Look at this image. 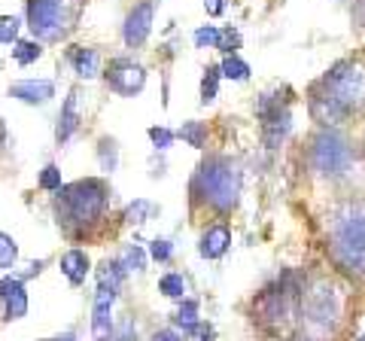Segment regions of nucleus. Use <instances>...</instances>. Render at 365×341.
I'll list each match as a JSON object with an SVG mask.
<instances>
[{"instance_id": "obj_19", "label": "nucleus", "mask_w": 365, "mask_h": 341, "mask_svg": "<svg viewBox=\"0 0 365 341\" xmlns=\"http://www.w3.org/2000/svg\"><path fill=\"white\" fill-rule=\"evenodd\" d=\"M158 292L168 299H186V278L182 275H165L158 280Z\"/></svg>"}, {"instance_id": "obj_27", "label": "nucleus", "mask_w": 365, "mask_h": 341, "mask_svg": "<svg viewBox=\"0 0 365 341\" xmlns=\"http://www.w3.org/2000/svg\"><path fill=\"white\" fill-rule=\"evenodd\" d=\"M40 186L49 189V192H58L61 189V170L55 168V165H46L43 174H40Z\"/></svg>"}, {"instance_id": "obj_14", "label": "nucleus", "mask_w": 365, "mask_h": 341, "mask_svg": "<svg viewBox=\"0 0 365 341\" xmlns=\"http://www.w3.org/2000/svg\"><path fill=\"white\" fill-rule=\"evenodd\" d=\"M292 122H289V110L280 107L268 113V116H262V138H265V146L268 150H274V146H280V141L289 134Z\"/></svg>"}, {"instance_id": "obj_2", "label": "nucleus", "mask_w": 365, "mask_h": 341, "mask_svg": "<svg viewBox=\"0 0 365 341\" xmlns=\"http://www.w3.org/2000/svg\"><path fill=\"white\" fill-rule=\"evenodd\" d=\"M332 263L353 278H365V201H344L329 220Z\"/></svg>"}, {"instance_id": "obj_5", "label": "nucleus", "mask_w": 365, "mask_h": 341, "mask_svg": "<svg viewBox=\"0 0 365 341\" xmlns=\"http://www.w3.org/2000/svg\"><path fill=\"white\" fill-rule=\"evenodd\" d=\"M61 210H64V223H76V225H91L98 223V217L104 213L107 204V186L101 180H79L73 186H61Z\"/></svg>"}, {"instance_id": "obj_23", "label": "nucleus", "mask_w": 365, "mask_h": 341, "mask_svg": "<svg viewBox=\"0 0 365 341\" xmlns=\"http://www.w3.org/2000/svg\"><path fill=\"white\" fill-rule=\"evenodd\" d=\"M220 67H207V73H204L201 79V101L204 104H210V101H216V95H220Z\"/></svg>"}, {"instance_id": "obj_9", "label": "nucleus", "mask_w": 365, "mask_h": 341, "mask_svg": "<svg viewBox=\"0 0 365 341\" xmlns=\"http://www.w3.org/2000/svg\"><path fill=\"white\" fill-rule=\"evenodd\" d=\"M113 302H116V290L98 287L95 292V317H91V338L95 341H110L113 338Z\"/></svg>"}, {"instance_id": "obj_29", "label": "nucleus", "mask_w": 365, "mask_h": 341, "mask_svg": "<svg viewBox=\"0 0 365 341\" xmlns=\"http://www.w3.org/2000/svg\"><path fill=\"white\" fill-rule=\"evenodd\" d=\"M19 34V19L16 16H0V43H13Z\"/></svg>"}, {"instance_id": "obj_3", "label": "nucleus", "mask_w": 365, "mask_h": 341, "mask_svg": "<svg viewBox=\"0 0 365 341\" xmlns=\"http://www.w3.org/2000/svg\"><path fill=\"white\" fill-rule=\"evenodd\" d=\"M192 195L210 204L213 210H232L237 204V195H241V170L225 156L207 158L192 180Z\"/></svg>"}, {"instance_id": "obj_26", "label": "nucleus", "mask_w": 365, "mask_h": 341, "mask_svg": "<svg viewBox=\"0 0 365 341\" xmlns=\"http://www.w3.org/2000/svg\"><path fill=\"white\" fill-rule=\"evenodd\" d=\"M150 213H153V204L150 201H134L131 204V208L128 210H125V220H128V223H137V225H140V223H146V217H150Z\"/></svg>"}, {"instance_id": "obj_31", "label": "nucleus", "mask_w": 365, "mask_h": 341, "mask_svg": "<svg viewBox=\"0 0 365 341\" xmlns=\"http://www.w3.org/2000/svg\"><path fill=\"white\" fill-rule=\"evenodd\" d=\"M216 40H220V31H216L213 25L198 28V31H195V43H198V49H207V46H213V49H216Z\"/></svg>"}, {"instance_id": "obj_24", "label": "nucleus", "mask_w": 365, "mask_h": 341, "mask_svg": "<svg viewBox=\"0 0 365 341\" xmlns=\"http://www.w3.org/2000/svg\"><path fill=\"white\" fill-rule=\"evenodd\" d=\"M143 265H146V256H143L140 247H128L122 253V259H119L122 275H128V271H143Z\"/></svg>"}, {"instance_id": "obj_32", "label": "nucleus", "mask_w": 365, "mask_h": 341, "mask_svg": "<svg viewBox=\"0 0 365 341\" xmlns=\"http://www.w3.org/2000/svg\"><path fill=\"white\" fill-rule=\"evenodd\" d=\"M174 138H177L174 131H168V128H158V125H155V128H150V141L158 146V150H168V146L174 143Z\"/></svg>"}, {"instance_id": "obj_22", "label": "nucleus", "mask_w": 365, "mask_h": 341, "mask_svg": "<svg viewBox=\"0 0 365 341\" xmlns=\"http://www.w3.org/2000/svg\"><path fill=\"white\" fill-rule=\"evenodd\" d=\"M43 55V49H40V43H31V40H19L16 46H13V58H16V64H34Z\"/></svg>"}, {"instance_id": "obj_33", "label": "nucleus", "mask_w": 365, "mask_h": 341, "mask_svg": "<svg viewBox=\"0 0 365 341\" xmlns=\"http://www.w3.org/2000/svg\"><path fill=\"white\" fill-rule=\"evenodd\" d=\"M101 165H104V170L116 168V143L113 141H101Z\"/></svg>"}, {"instance_id": "obj_16", "label": "nucleus", "mask_w": 365, "mask_h": 341, "mask_svg": "<svg viewBox=\"0 0 365 341\" xmlns=\"http://www.w3.org/2000/svg\"><path fill=\"white\" fill-rule=\"evenodd\" d=\"M61 271L73 287H79L88 275V256L83 253V250H67V253L61 256Z\"/></svg>"}, {"instance_id": "obj_11", "label": "nucleus", "mask_w": 365, "mask_h": 341, "mask_svg": "<svg viewBox=\"0 0 365 341\" xmlns=\"http://www.w3.org/2000/svg\"><path fill=\"white\" fill-rule=\"evenodd\" d=\"M150 31H153V4L143 0V4L134 6L128 19H125V43H128V46H140V43L150 37Z\"/></svg>"}, {"instance_id": "obj_18", "label": "nucleus", "mask_w": 365, "mask_h": 341, "mask_svg": "<svg viewBox=\"0 0 365 341\" xmlns=\"http://www.w3.org/2000/svg\"><path fill=\"white\" fill-rule=\"evenodd\" d=\"M174 323L182 329V332H192L201 320H198V302H192V299H186L180 305V311L174 314Z\"/></svg>"}, {"instance_id": "obj_35", "label": "nucleus", "mask_w": 365, "mask_h": 341, "mask_svg": "<svg viewBox=\"0 0 365 341\" xmlns=\"http://www.w3.org/2000/svg\"><path fill=\"white\" fill-rule=\"evenodd\" d=\"M153 341H182V335L174 332V329H158V332L153 335Z\"/></svg>"}, {"instance_id": "obj_37", "label": "nucleus", "mask_w": 365, "mask_h": 341, "mask_svg": "<svg viewBox=\"0 0 365 341\" xmlns=\"http://www.w3.org/2000/svg\"><path fill=\"white\" fill-rule=\"evenodd\" d=\"M46 341H76V335H73V332H64V335H58V338H46Z\"/></svg>"}, {"instance_id": "obj_7", "label": "nucleus", "mask_w": 365, "mask_h": 341, "mask_svg": "<svg viewBox=\"0 0 365 341\" xmlns=\"http://www.w3.org/2000/svg\"><path fill=\"white\" fill-rule=\"evenodd\" d=\"M31 31L40 40H58L64 34V0H31L28 4Z\"/></svg>"}, {"instance_id": "obj_10", "label": "nucleus", "mask_w": 365, "mask_h": 341, "mask_svg": "<svg viewBox=\"0 0 365 341\" xmlns=\"http://www.w3.org/2000/svg\"><path fill=\"white\" fill-rule=\"evenodd\" d=\"M0 302H4L6 320H21L28 314V292L21 278H4L0 280Z\"/></svg>"}, {"instance_id": "obj_13", "label": "nucleus", "mask_w": 365, "mask_h": 341, "mask_svg": "<svg viewBox=\"0 0 365 341\" xmlns=\"http://www.w3.org/2000/svg\"><path fill=\"white\" fill-rule=\"evenodd\" d=\"M79 122H83V107H79V88H73V92L67 95V101H64L61 116H58V128H55V138H58V143L73 138V131L79 128Z\"/></svg>"}, {"instance_id": "obj_20", "label": "nucleus", "mask_w": 365, "mask_h": 341, "mask_svg": "<svg viewBox=\"0 0 365 341\" xmlns=\"http://www.w3.org/2000/svg\"><path fill=\"white\" fill-rule=\"evenodd\" d=\"M182 141H186L189 146H195V150H201L204 143H207V128H204L201 122H182V128L177 131Z\"/></svg>"}, {"instance_id": "obj_21", "label": "nucleus", "mask_w": 365, "mask_h": 341, "mask_svg": "<svg viewBox=\"0 0 365 341\" xmlns=\"http://www.w3.org/2000/svg\"><path fill=\"white\" fill-rule=\"evenodd\" d=\"M220 73H222L225 79H235V83H244V79L250 76V64L241 61L237 55H228V58L222 61V67H220Z\"/></svg>"}, {"instance_id": "obj_28", "label": "nucleus", "mask_w": 365, "mask_h": 341, "mask_svg": "<svg viewBox=\"0 0 365 341\" xmlns=\"http://www.w3.org/2000/svg\"><path fill=\"white\" fill-rule=\"evenodd\" d=\"M237 46H241V34L232 31V28L220 31V40H216V49H222V52H232V55H235V49H237Z\"/></svg>"}, {"instance_id": "obj_34", "label": "nucleus", "mask_w": 365, "mask_h": 341, "mask_svg": "<svg viewBox=\"0 0 365 341\" xmlns=\"http://www.w3.org/2000/svg\"><path fill=\"white\" fill-rule=\"evenodd\" d=\"M204 9H207V16H222L225 0H204Z\"/></svg>"}, {"instance_id": "obj_36", "label": "nucleus", "mask_w": 365, "mask_h": 341, "mask_svg": "<svg viewBox=\"0 0 365 341\" xmlns=\"http://www.w3.org/2000/svg\"><path fill=\"white\" fill-rule=\"evenodd\" d=\"M131 329H134V323H131V320H125L122 329H119V341H131Z\"/></svg>"}, {"instance_id": "obj_30", "label": "nucleus", "mask_w": 365, "mask_h": 341, "mask_svg": "<svg viewBox=\"0 0 365 341\" xmlns=\"http://www.w3.org/2000/svg\"><path fill=\"white\" fill-rule=\"evenodd\" d=\"M170 253H174V247H170V241H165V238H155V241L150 244V256L155 259V263H168Z\"/></svg>"}, {"instance_id": "obj_25", "label": "nucleus", "mask_w": 365, "mask_h": 341, "mask_svg": "<svg viewBox=\"0 0 365 341\" xmlns=\"http://www.w3.org/2000/svg\"><path fill=\"white\" fill-rule=\"evenodd\" d=\"M19 259V244L9 235L0 232V268H13Z\"/></svg>"}, {"instance_id": "obj_15", "label": "nucleus", "mask_w": 365, "mask_h": 341, "mask_svg": "<svg viewBox=\"0 0 365 341\" xmlns=\"http://www.w3.org/2000/svg\"><path fill=\"white\" fill-rule=\"evenodd\" d=\"M228 247H232V232H228L225 225H210V229L201 235V256L204 259H220V256H225Z\"/></svg>"}, {"instance_id": "obj_1", "label": "nucleus", "mask_w": 365, "mask_h": 341, "mask_svg": "<svg viewBox=\"0 0 365 341\" xmlns=\"http://www.w3.org/2000/svg\"><path fill=\"white\" fill-rule=\"evenodd\" d=\"M365 107V67L359 61H341L311 88V116L332 128Z\"/></svg>"}, {"instance_id": "obj_8", "label": "nucleus", "mask_w": 365, "mask_h": 341, "mask_svg": "<svg viewBox=\"0 0 365 341\" xmlns=\"http://www.w3.org/2000/svg\"><path fill=\"white\" fill-rule=\"evenodd\" d=\"M107 83H110L113 92H119V95H137L146 86V71H143L140 64L119 58V61L110 64Z\"/></svg>"}, {"instance_id": "obj_6", "label": "nucleus", "mask_w": 365, "mask_h": 341, "mask_svg": "<svg viewBox=\"0 0 365 341\" xmlns=\"http://www.w3.org/2000/svg\"><path fill=\"white\" fill-rule=\"evenodd\" d=\"M302 317H304V326L311 329V332L326 335L329 329H335L338 317H341V295H338V290L329 287L326 280H317L302 299Z\"/></svg>"}, {"instance_id": "obj_38", "label": "nucleus", "mask_w": 365, "mask_h": 341, "mask_svg": "<svg viewBox=\"0 0 365 341\" xmlns=\"http://www.w3.org/2000/svg\"><path fill=\"white\" fill-rule=\"evenodd\" d=\"M359 341H365V335H362V338H359Z\"/></svg>"}, {"instance_id": "obj_4", "label": "nucleus", "mask_w": 365, "mask_h": 341, "mask_svg": "<svg viewBox=\"0 0 365 341\" xmlns=\"http://www.w3.org/2000/svg\"><path fill=\"white\" fill-rule=\"evenodd\" d=\"M307 165L326 180H347L356 168V150L350 146L344 134L323 128L314 134L311 150H307Z\"/></svg>"}, {"instance_id": "obj_12", "label": "nucleus", "mask_w": 365, "mask_h": 341, "mask_svg": "<svg viewBox=\"0 0 365 341\" xmlns=\"http://www.w3.org/2000/svg\"><path fill=\"white\" fill-rule=\"evenodd\" d=\"M9 95L19 98L21 104H46L55 98V83L52 79H19L9 88Z\"/></svg>"}, {"instance_id": "obj_17", "label": "nucleus", "mask_w": 365, "mask_h": 341, "mask_svg": "<svg viewBox=\"0 0 365 341\" xmlns=\"http://www.w3.org/2000/svg\"><path fill=\"white\" fill-rule=\"evenodd\" d=\"M73 71L83 79H95L101 73V55L95 49H76L73 52Z\"/></svg>"}]
</instances>
